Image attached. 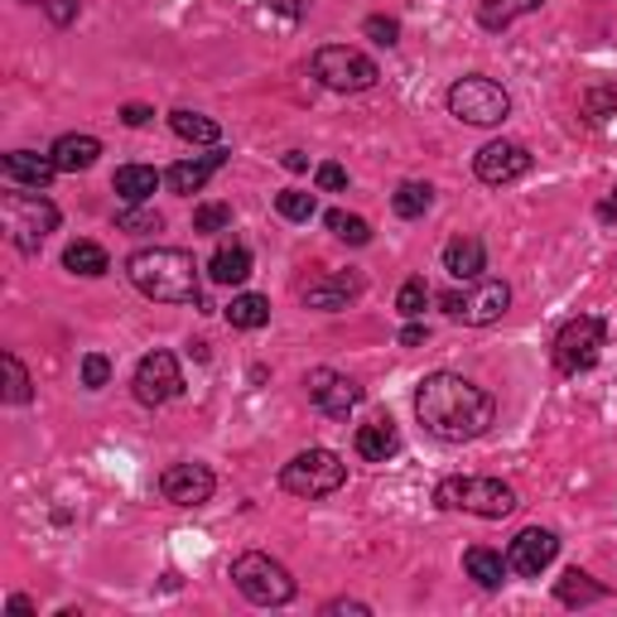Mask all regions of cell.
Returning <instances> with one entry per match:
<instances>
[{"mask_svg":"<svg viewBox=\"0 0 617 617\" xmlns=\"http://www.w3.org/2000/svg\"><path fill=\"white\" fill-rule=\"evenodd\" d=\"M415 415L434 439L444 444H468L492 430L498 420V401L482 391L478 381L454 377V372H430L415 391Z\"/></svg>","mask_w":617,"mask_h":617,"instance_id":"6da1fadb","label":"cell"},{"mask_svg":"<svg viewBox=\"0 0 617 617\" xmlns=\"http://www.w3.org/2000/svg\"><path fill=\"white\" fill-rule=\"evenodd\" d=\"M130 285L145 299H160V305H203L198 299V265L188 251L179 247H145L126 261Z\"/></svg>","mask_w":617,"mask_h":617,"instance_id":"7a4b0ae2","label":"cell"},{"mask_svg":"<svg viewBox=\"0 0 617 617\" xmlns=\"http://www.w3.org/2000/svg\"><path fill=\"white\" fill-rule=\"evenodd\" d=\"M434 502L444 512H468L482 516V522H502V516L516 512V492L502 478H444L434 488Z\"/></svg>","mask_w":617,"mask_h":617,"instance_id":"3957f363","label":"cell"},{"mask_svg":"<svg viewBox=\"0 0 617 617\" xmlns=\"http://www.w3.org/2000/svg\"><path fill=\"white\" fill-rule=\"evenodd\" d=\"M0 217H5V237L15 241V251L34 256L44 247V237L58 227V208L44 193H5L0 198Z\"/></svg>","mask_w":617,"mask_h":617,"instance_id":"277c9868","label":"cell"},{"mask_svg":"<svg viewBox=\"0 0 617 617\" xmlns=\"http://www.w3.org/2000/svg\"><path fill=\"white\" fill-rule=\"evenodd\" d=\"M343 482H347V464L333 449H305V454H295L281 468V488L295 492V498H309V502L313 498H333Z\"/></svg>","mask_w":617,"mask_h":617,"instance_id":"5b68a950","label":"cell"},{"mask_svg":"<svg viewBox=\"0 0 617 617\" xmlns=\"http://www.w3.org/2000/svg\"><path fill=\"white\" fill-rule=\"evenodd\" d=\"M232 579H237L241 594H247L251 603H261V608H281V603L295 598V579H289V570L281 560H271V555H261V550L237 555Z\"/></svg>","mask_w":617,"mask_h":617,"instance_id":"8992f818","label":"cell"},{"mask_svg":"<svg viewBox=\"0 0 617 617\" xmlns=\"http://www.w3.org/2000/svg\"><path fill=\"white\" fill-rule=\"evenodd\" d=\"M449 112L458 121H468V126H502L512 116V96H506L502 82L473 72V78H458L449 88Z\"/></svg>","mask_w":617,"mask_h":617,"instance_id":"52a82bcc","label":"cell"},{"mask_svg":"<svg viewBox=\"0 0 617 617\" xmlns=\"http://www.w3.org/2000/svg\"><path fill=\"white\" fill-rule=\"evenodd\" d=\"M444 313L458 323H473V329H488V323H498L506 309H512V285L506 281H468V289H449V295L439 299Z\"/></svg>","mask_w":617,"mask_h":617,"instance_id":"ba28073f","label":"cell"},{"mask_svg":"<svg viewBox=\"0 0 617 617\" xmlns=\"http://www.w3.org/2000/svg\"><path fill=\"white\" fill-rule=\"evenodd\" d=\"M313 78L333 92H367L377 88V64H372L362 48H347V44H329L313 54Z\"/></svg>","mask_w":617,"mask_h":617,"instance_id":"9c48e42d","label":"cell"},{"mask_svg":"<svg viewBox=\"0 0 617 617\" xmlns=\"http://www.w3.org/2000/svg\"><path fill=\"white\" fill-rule=\"evenodd\" d=\"M603 338H608V329H603V319H594V313H579V319H570L560 333H555V367L564 372V377H579V372L598 367L603 357Z\"/></svg>","mask_w":617,"mask_h":617,"instance_id":"30bf717a","label":"cell"},{"mask_svg":"<svg viewBox=\"0 0 617 617\" xmlns=\"http://www.w3.org/2000/svg\"><path fill=\"white\" fill-rule=\"evenodd\" d=\"M305 391L329 420H347V410H357V401H362V386L353 377H343V372H333V367L305 372Z\"/></svg>","mask_w":617,"mask_h":617,"instance_id":"8fae6325","label":"cell"},{"mask_svg":"<svg viewBox=\"0 0 617 617\" xmlns=\"http://www.w3.org/2000/svg\"><path fill=\"white\" fill-rule=\"evenodd\" d=\"M184 391V372H179L174 353H150L136 367V401L140 405H164Z\"/></svg>","mask_w":617,"mask_h":617,"instance_id":"7c38bea8","label":"cell"},{"mask_svg":"<svg viewBox=\"0 0 617 617\" xmlns=\"http://www.w3.org/2000/svg\"><path fill=\"white\" fill-rule=\"evenodd\" d=\"M530 150L526 145H516V140H492V145H482V150L473 155V169H478V179L482 184H492V188H502V184H512V179H522L530 174Z\"/></svg>","mask_w":617,"mask_h":617,"instance_id":"4fadbf2b","label":"cell"},{"mask_svg":"<svg viewBox=\"0 0 617 617\" xmlns=\"http://www.w3.org/2000/svg\"><path fill=\"white\" fill-rule=\"evenodd\" d=\"M213 488H217V478L208 464H174V468H164V478H160L164 502H174V506H203L213 498Z\"/></svg>","mask_w":617,"mask_h":617,"instance_id":"5bb4252c","label":"cell"},{"mask_svg":"<svg viewBox=\"0 0 617 617\" xmlns=\"http://www.w3.org/2000/svg\"><path fill=\"white\" fill-rule=\"evenodd\" d=\"M555 555H560V536H555V530H540V526H526L522 536L512 540V550H506V564L522 579H536L540 570H550Z\"/></svg>","mask_w":617,"mask_h":617,"instance_id":"9a60e30c","label":"cell"},{"mask_svg":"<svg viewBox=\"0 0 617 617\" xmlns=\"http://www.w3.org/2000/svg\"><path fill=\"white\" fill-rule=\"evenodd\" d=\"M0 169H5L10 184H30V188H48V179L58 174L54 155H34V150H10Z\"/></svg>","mask_w":617,"mask_h":617,"instance_id":"2e32d148","label":"cell"},{"mask_svg":"<svg viewBox=\"0 0 617 617\" xmlns=\"http://www.w3.org/2000/svg\"><path fill=\"white\" fill-rule=\"evenodd\" d=\"M362 295V275H323V281H313L305 289V305L309 309H347L353 299Z\"/></svg>","mask_w":617,"mask_h":617,"instance_id":"e0dca14e","label":"cell"},{"mask_svg":"<svg viewBox=\"0 0 617 617\" xmlns=\"http://www.w3.org/2000/svg\"><path fill=\"white\" fill-rule=\"evenodd\" d=\"M222 164H227V150H213V155H203V160H179L164 174V184L174 193H203V184H208Z\"/></svg>","mask_w":617,"mask_h":617,"instance_id":"ac0fdd59","label":"cell"},{"mask_svg":"<svg viewBox=\"0 0 617 617\" xmlns=\"http://www.w3.org/2000/svg\"><path fill=\"white\" fill-rule=\"evenodd\" d=\"M482 265H488V251H482L478 237H454L449 247H444V271H449L454 281H478Z\"/></svg>","mask_w":617,"mask_h":617,"instance_id":"d6986e66","label":"cell"},{"mask_svg":"<svg viewBox=\"0 0 617 617\" xmlns=\"http://www.w3.org/2000/svg\"><path fill=\"white\" fill-rule=\"evenodd\" d=\"M357 454L367 464H386V458L401 454V434H396L391 420H372V425L357 430Z\"/></svg>","mask_w":617,"mask_h":617,"instance_id":"ffe728a7","label":"cell"},{"mask_svg":"<svg viewBox=\"0 0 617 617\" xmlns=\"http://www.w3.org/2000/svg\"><path fill=\"white\" fill-rule=\"evenodd\" d=\"M96 155H102V140H96V136H64V140L54 145L58 174H78V169H92Z\"/></svg>","mask_w":617,"mask_h":617,"instance_id":"44dd1931","label":"cell"},{"mask_svg":"<svg viewBox=\"0 0 617 617\" xmlns=\"http://www.w3.org/2000/svg\"><path fill=\"white\" fill-rule=\"evenodd\" d=\"M464 570H468V579H473L478 589H502V584H506V570H512V564H506L498 550L473 546V550L464 555Z\"/></svg>","mask_w":617,"mask_h":617,"instance_id":"7402d4cb","label":"cell"},{"mask_svg":"<svg viewBox=\"0 0 617 617\" xmlns=\"http://www.w3.org/2000/svg\"><path fill=\"white\" fill-rule=\"evenodd\" d=\"M546 5V0H482L478 5V24L482 30H506V24H516L522 15H536V10Z\"/></svg>","mask_w":617,"mask_h":617,"instance_id":"603a6c76","label":"cell"},{"mask_svg":"<svg viewBox=\"0 0 617 617\" xmlns=\"http://www.w3.org/2000/svg\"><path fill=\"white\" fill-rule=\"evenodd\" d=\"M112 188L121 193V203H145L155 188H160V174H155L150 164H121Z\"/></svg>","mask_w":617,"mask_h":617,"instance_id":"cb8c5ba5","label":"cell"},{"mask_svg":"<svg viewBox=\"0 0 617 617\" xmlns=\"http://www.w3.org/2000/svg\"><path fill=\"white\" fill-rule=\"evenodd\" d=\"M169 126L188 145H222V126H217L213 116H198V112H184V106H179V112H169Z\"/></svg>","mask_w":617,"mask_h":617,"instance_id":"d4e9b609","label":"cell"},{"mask_svg":"<svg viewBox=\"0 0 617 617\" xmlns=\"http://www.w3.org/2000/svg\"><path fill=\"white\" fill-rule=\"evenodd\" d=\"M247 275H251V251L247 247H222L213 256V265H208V281L213 285H247Z\"/></svg>","mask_w":617,"mask_h":617,"instance_id":"484cf974","label":"cell"},{"mask_svg":"<svg viewBox=\"0 0 617 617\" xmlns=\"http://www.w3.org/2000/svg\"><path fill=\"white\" fill-rule=\"evenodd\" d=\"M64 265L72 275H88V281H96V275L112 271V261H106V251L96 247V241H72V247L64 251Z\"/></svg>","mask_w":617,"mask_h":617,"instance_id":"4316f807","label":"cell"},{"mask_svg":"<svg viewBox=\"0 0 617 617\" xmlns=\"http://www.w3.org/2000/svg\"><path fill=\"white\" fill-rule=\"evenodd\" d=\"M227 323H232V329H265V323H271V299L237 295L232 305H227Z\"/></svg>","mask_w":617,"mask_h":617,"instance_id":"83f0119b","label":"cell"},{"mask_svg":"<svg viewBox=\"0 0 617 617\" xmlns=\"http://www.w3.org/2000/svg\"><path fill=\"white\" fill-rule=\"evenodd\" d=\"M430 203H434V188H430V184H420V179H405V184L391 193L396 217H425V213H430Z\"/></svg>","mask_w":617,"mask_h":617,"instance_id":"f1b7e54d","label":"cell"},{"mask_svg":"<svg viewBox=\"0 0 617 617\" xmlns=\"http://www.w3.org/2000/svg\"><path fill=\"white\" fill-rule=\"evenodd\" d=\"M555 594H560V603H570V608H574V603H603V598H608V589L594 584L584 570H570L560 579V589H555Z\"/></svg>","mask_w":617,"mask_h":617,"instance_id":"f546056e","label":"cell"},{"mask_svg":"<svg viewBox=\"0 0 617 617\" xmlns=\"http://www.w3.org/2000/svg\"><path fill=\"white\" fill-rule=\"evenodd\" d=\"M329 232H333L338 241H347V247H367V241H372V227L362 222L357 213H343V208L329 213Z\"/></svg>","mask_w":617,"mask_h":617,"instance_id":"4dcf8cb0","label":"cell"},{"mask_svg":"<svg viewBox=\"0 0 617 617\" xmlns=\"http://www.w3.org/2000/svg\"><path fill=\"white\" fill-rule=\"evenodd\" d=\"M116 227L121 232H136V237H145V232H160V213L155 208H136V203H126V208L116 213Z\"/></svg>","mask_w":617,"mask_h":617,"instance_id":"1f68e13d","label":"cell"},{"mask_svg":"<svg viewBox=\"0 0 617 617\" xmlns=\"http://www.w3.org/2000/svg\"><path fill=\"white\" fill-rule=\"evenodd\" d=\"M0 362H5V401L24 405V401H30V372H24V362L15 353H5Z\"/></svg>","mask_w":617,"mask_h":617,"instance_id":"d6a6232c","label":"cell"},{"mask_svg":"<svg viewBox=\"0 0 617 617\" xmlns=\"http://www.w3.org/2000/svg\"><path fill=\"white\" fill-rule=\"evenodd\" d=\"M275 213L289 217V222H309L313 217V193H299V188L275 193Z\"/></svg>","mask_w":617,"mask_h":617,"instance_id":"836d02e7","label":"cell"},{"mask_svg":"<svg viewBox=\"0 0 617 617\" xmlns=\"http://www.w3.org/2000/svg\"><path fill=\"white\" fill-rule=\"evenodd\" d=\"M425 305H430V285L415 275V281L401 285V295H396V309H401L405 319H420V313H425Z\"/></svg>","mask_w":617,"mask_h":617,"instance_id":"e575fe53","label":"cell"},{"mask_svg":"<svg viewBox=\"0 0 617 617\" xmlns=\"http://www.w3.org/2000/svg\"><path fill=\"white\" fill-rule=\"evenodd\" d=\"M193 227H198V232H222V227H232V208H227V203H203V208L193 213Z\"/></svg>","mask_w":617,"mask_h":617,"instance_id":"d590c367","label":"cell"},{"mask_svg":"<svg viewBox=\"0 0 617 617\" xmlns=\"http://www.w3.org/2000/svg\"><path fill=\"white\" fill-rule=\"evenodd\" d=\"M106 381H112V362H106L102 353H88V357H82V386H88V391H102Z\"/></svg>","mask_w":617,"mask_h":617,"instance_id":"8d00e7d4","label":"cell"},{"mask_svg":"<svg viewBox=\"0 0 617 617\" xmlns=\"http://www.w3.org/2000/svg\"><path fill=\"white\" fill-rule=\"evenodd\" d=\"M34 5H39L54 24H72V20H78V5H82V0H34Z\"/></svg>","mask_w":617,"mask_h":617,"instance_id":"74e56055","label":"cell"},{"mask_svg":"<svg viewBox=\"0 0 617 617\" xmlns=\"http://www.w3.org/2000/svg\"><path fill=\"white\" fill-rule=\"evenodd\" d=\"M367 34H372L377 44H396V39H401V24L386 20V15H372V20H367Z\"/></svg>","mask_w":617,"mask_h":617,"instance_id":"f35d334b","label":"cell"},{"mask_svg":"<svg viewBox=\"0 0 617 617\" xmlns=\"http://www.w3.org/2000/svg\"><path fill=\"white\" fill-rule=\"evenodd\" d=\"M319 188H323V193L347 188V169H343V164H319Z\"/></svg>","mask_w":617,"mask_h":617,"instance_id":"ab89813d","label":"cell"},{"mask_svg":"<svg viewBox=\"0 0 617 617\" xmlns=\"http://www.w3.org/2000/svg\"><path fill=\"white\" fill-rule=\"evenodd\" d=\"M613 102H617V92H613V88H603V92L589 96V112H594V121H603V112H608Z\"/></svg>","mask_w":617,"mask_h":617,"instance_id":"60d3db41","label":"cell"},{"mask_svg":"<svg viewBox=\"0 0 617 617\" xmlns=\"http://www.w3.org/2000/svg\"><path fill=\"white\" fill-rule=\"evenodd\" d=\"M150 116H155V112H150V106H140V102H130L126 112H121V121H126V126H145Z\"/></svg>","mask_w":617,"mask_h":617,"instance_id":"b9f144b4","label":"cell"},{"mask_svg":"<svg viewBox=\"0 0 617 617\" xmlns=\"http://www.w3.org/2000/svg\"><path fill=\"white\" fill-rule=\"evenodd\" d=\"M281 164L289 169V174H305V169H309V155H305V150H285Z\"/></svg>","mask_w":617,"mask_h":617,"instance_id":"7bdbcfd3","label":"cell"},{"mask_svg":"<svg viewBox=\"0 0 617 617\" xmlns=\"http://www.w3.org/2000/svg\"><path fill=\"white\" fill-rule=\"evenodd\" d=\"M425 338H430V333H425V323H405L401 343H405V347H420V343H425Z\"/></svg>","mask_w":617,"mask_h":617,"instance_id":"ee69618b","label":"cell"},{"mask_svg":"<svg viewBox=\"0 0 617 617\" xmlns=\"http://www.w3.org/2000/svg\"><path fill=\"white\" fill-rule=\"evenodd\" d=\"M271 5H275V10H285V15H305L313 0H271Z\"/></svg>","mask_w":617,"mask_h":617,"instance_id":"f6af8a7d","label":"cell"},{"mask_svg":"<svg viewBox=\"0 0 617 617\" xmlns=\"http://www.w3.org/2000/svg\"><path fill=\"white\" fill-rule=\"evenodd\" d=\"M598 217H617V198H608V203H603V208H598Z\"/></svg>","mask_w":617,"mask_h":617,"instance_id":"bcb514c9","label":"cell"}]
</instances>
